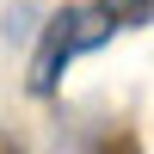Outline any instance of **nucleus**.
Here are the masks:
<instances>
[{"instance_id": "1", "label": "nucleus", "mask_w": 154, "mask_h": 154, "mask_svg": "<svg viewBox=\"0 0 154 154\" xmlns=\"http://www.w3.org/2000/svg\"><path fill=\"white\" fill-rule=\"evenodd\" d=\"M111 31H117V19H111L105 6H62V12H49L43 19V31H37V56H31V99H49L62 86V74H68V62L74 56H86V49H99V43H111Z\"/></svg>"}, {"instance_id": "2", "label": "nucleus", "mask_w": 154, "mask_h": 154, "mask_svg": "<svg viewBox=\"0 0 154 154\" xmlns=\"http://www.w3.org/2000/svg\"><path fill=\"white\" fill-rule=\"evenodd\" d=\"M99 6H105L117 25H148L154 19V0H99Z\"/></svg>"}, {"instance_id": "3", "label": "nucleus", "mask_w": 154, "mask_h": 154, "mask_svg": "<svg viewBox=\"0 0 154 154\" xmlns=\"http://www.w3.org/2000/svg\"><path fill=\"white\" fill-rule=\"evenodd\" d=\"M6 37H31V6H19V12H6Z\"/></svg>"}]
</instances>
